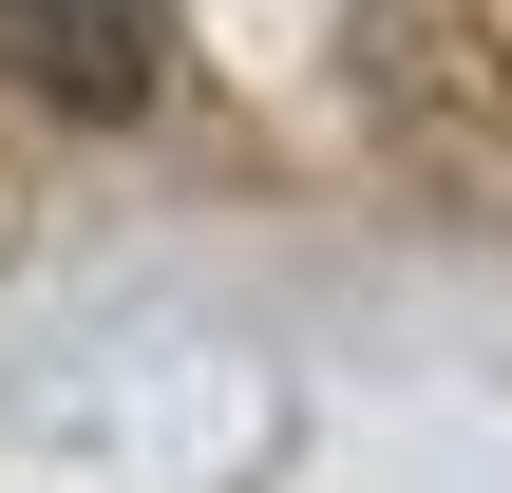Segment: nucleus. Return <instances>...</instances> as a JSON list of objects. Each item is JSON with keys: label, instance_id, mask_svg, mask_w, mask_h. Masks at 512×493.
<instances>
[{"label": "nucleus", "instance_id": "nucleus-1", "mask_svg": "<svg viewBox=\"0 0 512 493\" xmlns=\"http://www.w3.org/2000/svg\"><path fill=\"white\" fill-rule=\"evenodd\" d=\"M0 76L57 114H152L171 76V0H0Z\"/></svg>", "mask_w": 512, "mask_h": 493}]
</instances>
